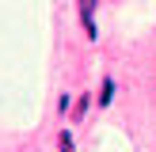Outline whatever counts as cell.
<instances>
[{
	"mask_svg": "<svg viewBox=\"0 0 156 152\" xmlns=\"http://www.w3.org/2000/svg\"><path fill=\"white\" fill-rule=\"evenodd\" d=\"M111 99H114V80L107 76V80H103V88H99V106H111Z\"/></svg>",
	"mask_w": 156,
	"mask_h": 152,
	"instance_id": "1",
	"label": "cell"
},
{
	"mask_svg": "<svg viewBox=\"0 0 156 152\" xmlns=\"http://www.w3.org/2000/svg\"><path fill=\"white\" fill-rule=\"evenodd\" d=\"M88 106H91V99H88V95H80V99H76V106H73V118L80 122L84 114H88Z\"/></svg>",
	"mask_w": 156,
	"mask_h": 152,
	"instance_id": "2",
	"label": "cell"
},
{
	"mask_svg": "<svg viewBox=\"0 0 156 152\" xmlns=\"http://www.w3.org/2000/svg\"><path fill=\"white\" fill-rule=\"evenodd\" d=\"M57 148H61V152H76V141H73V133H57Z\"/></svg>",
	"mask_w": 156,
	"mask_h": 152,
	"instance_id": "3",
	"label": "cell"
}]
</instances>
